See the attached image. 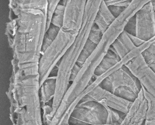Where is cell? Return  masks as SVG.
<instances>
[{
  "instance_id": "25",
  "label": "cell",
  "mask_w": 155,
  "mask_h": 125,
  "mask_svg": "<svg viewBox=\"0 0 155 125\" xmlns=\"http://www.w3.org/2000/svg\"><path fill=\"white\" fill-rule=\"evenodd\" d=\"M142 55L148 65L155 64V43L144 51Z\"/></svg>"
},
{
  "instance_id": "32",
  "label": "cell",
  "mask_w": 155,
  "mask_h": 125,
  "mask_svg": "<svg viewBox=\"0 0 155 125\" xmlns=\"http://www.w3.org/2000/svg\"><path fill=\"white\" fill-rule=\"evenodd\" d=\"M152 2L153 5L154 7V9L155 10V0H152Z\"/></svg>"
},
{
  "instance_id": "4",
  "label": "cell",
  "mask_w": 155,
  "mask_h": 125,
  "mask_svg": "<svg viewBox=\"0 0 155 125\" xmlns=\"http://www.w3.org/2000/svg\"><path fill=\"white\" fill-rule=\"evenodd\" d=\"M78 34L61 28L54 41L41 54L38 65L40 88L51 72L59 67L62 58L74 43Z\"/></svg>"
},
{
  "instance_id": "9",
  "label": "cell",
  "mask_w": 155,
  "mask_h": 125,
  "mask_svg": "<svg viewBox=\"0 0 155 125\" xmlns=\"http://www.w3.org/2000/svg\"><path fill=\"white\" fill-rule=\"evenodd\" d=\"M94 101L104 106L127 114L132 102L119 97L98 86L81 101ZM80 101V102H81Z\"/></svg>"
},
{
  "instance_id": "18",
  "label": "cell",
  "mask_w": 155,
  "mask_h": 125,
  "mask_svg": "<svg viewBox=\"0 0 155 125\" xmlns=\"http://www.w3.org/2000/svg\"><path fill=\"white\" fill-rule=\"evenodd\" d=\"M60 30V28L51 24L50 28L46 31L44 37L41 54L43 53L54 41L59 33Z\"/></svg>"
},
{
  "instance_id": "2",
  "label": "cell",
  "mask_w": 155,
  "mask_h": 125,
  "mask_svg": "<svg viewBox=\"0 0 155 125\" xmlns=\"http://www.w3.org/2000/svg\"><path fill=\"white\" fill-rule=\"evenodd\" d=\"M102 0H88L81 29L70 48L63 56L58 68L56 76L55 94L52 101V111L47 117L46 122L50 125L63 98L70 85V75L76 64L81 51L86 43L90 30L94 23V18Z\"/></svg>"
},
{
  "instance_id": "7",
  "label": "cell",
  "mask_w": 155,
  "mask_h": 125,
  "mask_svg": "<svg viewBox=\"0 0 155 125\" xmlns=\"http://www.w3.org/2000/svg\"><path fill=\"white\" fill-rule=\"evenodd\" d=\"M155 11L150 0L135 15V36L143 41H148L155 36Z\"/></svg>"
},
{
  "instance_id": "20",
  "label": "cell",
  "mask_w": 155,
  "mask_h": 125,
  "mask_svg": "<svg viewBox=\"0 0 155 125\" xmlns=\"http://www.w3.org/2000/svg\"><path fill=\"white\" fill-rule=\"evenodd\" d=\"M97 46V45L94 44L91 41L87 39L77 62V65L81 68L82 67V65H84V64L87 60V59L92 54V53L96 49Z\"/></svg>"
},
{
  "instance_id": "14",
  "label": "cell",
  "mask_w": 155,
  "mask_h": 125,
  "mask_svg": "<svg viewBox=\"0 0 155 125\" xmlns=\"http://www.w3.org/2000/svg\"><path fill=\"white\" fill-rule=\"evenodd\" d=\"M111 47L121 59L136 48L124 30L114 41Z\"/></svg>"
},
{
  "instance_id": "15",
  "label": "cell",
  "mask_w": 155,
  "mask_h": 125,
  "mask_svg": "<svg viewBox=\"0 0 155 125\" xmlns=\"http://www.w3.org/2000/svg\"><path fill=\"white\" fill-rule=\"evenodd\" d=\"M56 88V76H50L45 81L40 88L41 106L50 104L53 101Z\"/></svg>"
},
{
  "instance_id": "33",
  "label": "cell",
  "mask_w": 155,
  "mask_h": 125,
  "mask_svg": "<svg viewBox=\"0 0 155 125\" xmlns=\"http://www.w3.org/2000/svg\"></svg>"
},
{
  "instance_id": "29",
  "label": "cell",
  "mask_w": 155,
  "mask_h": 125,
  "mask_svg": "<svg viewBox=\"0 0 155 125\" xmlns=\"http://www.w3.org/2000/svg\"><path fill=\"white\" fill-rule=\"evenodd\" d=\"M127 34L130 39L132 43L136 47H139L140 46L143 45V43L145 42V41L140 39L139 38L137 37V36H136L135 35H131V34Z\"/></svg>"
},
{
  "instance_id": "30",
  "label": "cell",
  "mask_w": 155,
  "mask_h": 125,
  "mask_svg": "<svg viewBox=\"0 0 155 125\" xmlns=\"http://www.w3.org/2000/svg\"><path fill=\"white\" fill-rule=\"evenodd\" d=\"M81 68L79 67V66H78L76 64H75L74 68H73L72 70L71 73V75H70V84L73 82V81L74 80L75 78L76 77L78 74L79 73V72H80V70H81Z\"/></svg>"
},
{
  "instance_id": "11",
  "label": "cell",
  "mask_w": 155,
  "mask_h": 125,
  "mask_svg": "<svg viewBox=\"0 0 155 125\" xmlns=\"http://www.w3.org/2000/svg\"><path fill=\"white\" fill-rule=\"evenodd\" d=\"M147 110V101L143 89L131 105L121 125H144Z\"/></svg>"
},
{
  "instance_id": "13",
  "label": "cell",
  "mask_w": 155,
  "mask_h": 125,
  "mask_svg": "<svg viewBox=\"0 0 155 125\" xmlns=\"http://www.w3.org/2000/svg\"><path fill=\"white\" fill-rule=\"evenodd\" d=\"M9 6L15 14L25 10H40L47 14L48 1H10Z\"/></svg>"
},
{
  "instance_id": "31",
  "label": "cell",
  "mask_w": 155,
  "mask_h": 125,
  "mask_svg": "<svg viewBox=\"0 0 155 125\" xmlns=\"http://www.w3.org/2000/svg\"><path fill=\"white\" fill-rule=\"evenodd\" d=\"M148 65L152 69L153 71H154V72H155V64H150V65Z\"/></svg>"
},
{
  "instance_id": "17",
  "label": "cell",
  "mask_w": 155,
  "mask_h": 125,
  "mask_svg": "<svg viewBox=\"0 0 155 125\" xmlns=\"http://www.w3.org/2000/svg\"><path fill=\"white\" fill-rule=\"evenodd\" d=\"M143 94L147 101V110L144 125H155V99L142 87Z\"/></svg>"
},
{
  "instance_id": "21",
  "label": "cell",
  "mask_w": 155,
  "mask_h": 125,
  "mask_svg": "<svg viewBox=\"0 0 155 125\" xmlns=\"http://www.w3.org/2000/svg\"><path fill=\"white\" fill-rule=\"evenodd\" d=\"M105 107L108 111L107 124L108 125H121L126 114L109 107Z\"/></svg>"
},
{
  "instance_id": "3",
  "label": "cell",
  "mask_w": 155,
  "mask_h": 125,
  "mask_svg": "<svg viewBox=\"0 0 155 125\" xmlns=\"http://www.w3.org/2000/svg\"><path fill=\"white\" fill-rule=\"evenodd\" d=\"M12 80L11 90L17 115L16 125H43L39 75L24 77L18 70Z\"/></svg>"
},
{
  "instance_id": "34",
  "label": "cell",
  "mask_w": 155,
  "mask_h": 125,
  "mask_svg": "<svg viewBox=\"0 0 155 125\" xmlns=\"http://www.w3.org/2000/svg\"></svg>"
},
{
  "instance_id": "12",
  "label": "cell",
  "mask_w": 155,
  "mask_h": 125,
  "mask_svg": "<svg viewBox=\"0 0 155 125\" xmlns=\"http://www.w3.org/2000/svg\"><path fill=\"white\" fill-rule=\"evenodd\" d=\"M116 19L110 11L104 0H102L94 18V24L104 34Z\"/></svg>"
},
{
  "instance_id": "8",
  "label": "cell",
  "mask_w": 155,
  "mask_h": 125,
  "mask_svg": "<svg viewBox=\"0 0 155 125\" xmlns=\"http://www.w3.org/2000/svg\"><path fill=\"white\" fill-rule=\"evenodd\" d=\"M86 0H67L62 28L67 31L79 33L81 29Z\"/></svg>"
},
{
  "instance_id": "19",
  "label": "cell",
  "mask_w": 155,
  "mask_h": 125,
  "mask_svg": "<svg viewBox=\"0 0 155 125\" xmlns=\"http://www.w3.org/2000/svg\"><path fill=\"white\" fill-rule=\"evenodd\" d=\"M67 1V0L61 1L59 4L57 5L55 10L51 22V24L60 29L63 26L65 4Z\"/></svg>"
},
{
  "instance_id": "6",
  "label": "cell",
  "mask_w": 155,
  "mask_h": 125,
  "mask_svg": "<svg viewBox=\"0 0 155 125\" xmlns=\"http://www.w3.org/2000/svg\"><path fill=\"white\" fill-rule=\"evenodd\" d=\"M99 86L113 93L115 89L121 87L130 88L137 94L142 89L139 80L125 65L105 78Z\"/></svg>"
},
{
  "instance_id": "22",
  "label": "cell",
  "mask_w": 155,
  "mask_h": 125,
  "mask_svg": "<svg viewBox=\"0 0 155 125\" xmlns=\"http://www.w3.org/2000/svg\"><path fill=\"white\" fill-rule=\"evenodd\" d=\"M113 93L124 100L132 102L137 98L138 95L132 89L127 87L117 88Z\"/></svg>"
},
{
  "instance_id": "24",
  "label": "cell",
  "mask_w": 155,
  "mask_h": 125,
  "mask_svg": "<svg viewBox=\"0 0 155 125\" xmlns=\"http://www.w3.org/2000/svg\"><path fill=\"white\" fill-rule=\"evenodd\" d=\"M104 34L102 33L98 27L94 23L90 30L88 39L96 45H98L101 40Z\"/></svg>"
},
{
  "instance_id": "10",
  "label": "cell",
  "mask_w": 155,
  "mask_h": 125,
  "mask_svg": "<svg viewBox=\"0 0 155 125\" xmlns=\"http://www.w3.org/2000/svg\"><path fill=\"white\" fill-rule=\"evenodd\" d=\"M125 66L139 80L142 87L155 99V72L140 55Z\"/></svg>"
},
{
  "instance_id": "5",
  "label": "cell",
  "mask_w": 155,
  "mask_h": 125,
  "mask_svg": "<svg viewBox=\"0 0 155 125\" xmlns=\"http://www.w3.org/2000/svg\"><path fill=\"white\" fill-rule=\"evenodd\" d=\"M108 111L105 106L94 101H81L70 114L69 125H105Z\"/></svg>"
},
{
  "instance_id": "16",
  "label": "cell",
  "mask_w": 155,
  "mask_h": 125,
  "mask_svg": "<svg viewBox=\"0 0 155 125\" xmlns=\"http://www.w3.org/2000/svg\"><path fill=\"white\" fill-rule=\"evenodd\" d=\"M121 59L115 51L110 46L108 53L96 69L94 72V75L99 76L103 75L110 69L117 64Z\"/></svg>"
},
{
  "instance_id": "27",
  "label": "cell",
  "mask_w": 155,
  "mask_h": 125,
  "mask_svg": "<svg viewBox=\"0 0 155 125\" xmlns=\"http://www.w3.org/2000/svg\"><path fill=\"white\" fill-rule=\"evenodd\" d=\"M124 30L127 34L135 35L136 21L135 16L132 17V18L128 21L127 24H126Z\"/></svg>"
},
{
  "instance_id": "1",
  "label": "cell",
  "mask_w": 155,
  "mask_h": 125,
  "mask_svg": "<svg viewBox=\"0 0 155 125\" xmlns=\"http://www.w3.org/2000/svg\"><path fill=\"white\" fill-rule=\"evenodd\" d=\"M149 1L150 0H132L130 6L115 19L104 33L101 42L82 65L76 77L65 93L55 114L57 119L62 118L70 105L89 85L96 69L108 53L114 41L124 31L128 21Z\"/></svg>"
},
{
  "instance_id": "23",
  "label": "cell",
  "mask_w": 155,
  "mask_h": 125,
  "mask_svg": "<svg viewBox=\"0 0 155 125\" xmlns=\"http://www.w3.org/2000/svg\"><path fill=\"white\" fill-rule=\"evenodd\" d=\"M61 1H48L47 13V22H46V32L51 26L52 17L57 5L59 4Z\"/></svg>"
},
{
  "instance_id": "26",
  "label": "cell",
  "mask_w": 155,
  "mask_h": 125,
  "mask_svg": "<svg viewBox=\"0 0 155 125\" xmlns=\"http://www.w3.org/2000/svg\"><path fill=\"white\" fill-rule=\"evenodd\" d=\"M104 1L107 6L114 5L127 8L131 3L132 0H104Z\"/></svg>"
},
{
  "instance_id": "28",
  "label": "cell",
  "mask_w": 155,
  "mask_h": 125,
  "mask_svg": "<svg viewBox=\"0 0 155 125\" xmlns=\"http://www.w3.org/2000/svg\"><path fill=\"white\" fill-rule=\"evenodd\" d=\"M108 7L111 14L116 18L119 17L127 8L125 7L114 6V5H110V6H109Z\"/></svg>"
}]
</instances>
